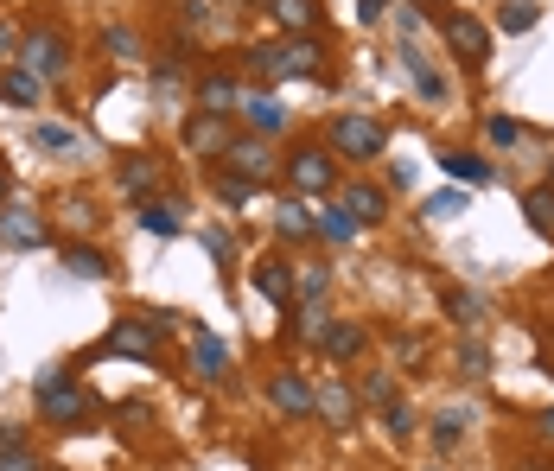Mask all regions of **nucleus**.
Instances as JSON below:
<instances>
[{"label":"nucleus","instance_id":"35","mask_svg":"<svg viewBox=\"0 0 554 471\" xmlns=\"http://www.w3.org/2000/svg\"><path fill=\"white\" fill-rule=\"evenodd\" d=\"M383 427L395 433V440H408V433H414V408H408V401H389V408H383Z\"/></svg>","mask_w":554,"mask_h":471},{"label":"nucleus","instance_id":"21","mask_svg":"<svg viewBox=\"0 0 554 471\" xmlns=\"http://www.w3.org/2000/svg\"><path fill=\"white\" fill-rule=\"evenodd\" d=\"M64 268H71L77 281H109V261H102L96 249H83V242H77V249H64Z\"/></svg>","mask_w":554,"mask_h":471},{"label":"nucleus","instance_id":"23","mask_svg":"<svg viewBox=\"0 0 554 471\" xmlns=\"http://www.w3.org/2000/svg\"><path fill=\"white\" fill-rule=\"evenodd\" d=\"M274 20H281L293 39H300V32L319 20V7H313V0H274Z\"/></svg>","mask_w":554,"mask_h":471},{"label":"nucleus","instance_id":"4","mask_svg":"<svg viewBox=\"0 0 554 471\" xmlns=\"http://www.w3.org/2000/svg\"><path fill=\"white\" fill-rule=\"evenodd\" d=\"M332 147L351 153V160H370V153H383V121L376 115H338L332 121Z\"/></svg>","mask_w":554,"mask_h":471},{"label":"nucleus","instance_id":"37","mask_svg":"<svg viewBox=\"0 0 554 471\" xmlns=\"http://www.w3.org/2000/svg\"><path fill=\"white\" fill-rule=\"evenodd\" d=\"M484 134H491V147H516V134H523V128H516L510 115H491V121H484Z\"/></svg>","mask_w":554,"mask_h":471},{"label":"nucleus","instance_id":"32","mask_svg":"<svg viewBox=\"0 0 554 471\" xmlns=\"http://www.w3.org/2000/svg\"><path fill=\"white\" fill-rule=\"evenodd\" d=\"M293 287H300V300H325V287H332V274H325V268H300V274H293Z\"/></svg>","mask_w":554,"mask_h":471},{"label":"nucleus","instance_id":"31","mask_svg":"<svg viewBox=\"0 0 554 471\" xmlns=\"http://www.w3.org/2000/svg\"><path fill=\"white\" fill-rule=\"evenodd\" d=\"M319 236H325V242H351V236H357V217H351V211H325V217H319Z\"/></svg>","mask_w":554,"mask_h":471},{"label":"nucleus","instance_id":"5","mask_svg":"<svg viewBox=\"0 0 554 471\" xmlns=\"http://www.w3.org/2000/svg\"><path fill=\"white\" fill-rule=\"evenodd\" d=\"M446 45H453L465 64H484L491 58V26L472 20V13H446Z\"/></svg>","mask_w":554,"mask_h":471},{"label":"nucleus","instance_id":"13","mask_svg":"<svg viewBox=\"0 0 554 471\" xmlns=\"http://www.w3.org/2000/svg\"><path fill=\"white\" fill-rule=\"evenodd\" d=\"M192 370H198V376H211V382L230 370V351H223L211 331H198V338H192Z\"/></svg>","mask_w":554,"mask_h":471},{"label":"nucleus","instance_id":"28","mask_svg":"<svg viewBox=\"0 0 554 471\" xmlns=\"http://www.w3.org/2000/svg\"><path fill=\"white\" fill-rule=\"evenodd\" d=\"M0 96L32 109V102H39V77H32V71H7V77H0Z\"/></svg>","mask_w":554,"mask_h":471},{"label":"nucleus","instance_id":"47","mask_svg":"<svg viewBox=\"0 0 554 471\" xmlns=\"http://www.w3.org/2000/svg\"><path fill=\"white\" fill-rule=\"evenodd\" d=\"M548 376H554V370H548Z\"/></svg>","mask_w":554,"mask_h":471},{"label":"nucleus","instance_id":"7","mask_svg":"<svg viewBox=\"0 0 554 471\" xmlns=\"http://www.w3.org/2000/svg\"><path fill=\"white\" fill-rule=\"evenodd\" d=\"M268 395H274V408H281L287 421H300V414H313V408H319V389H313L306 376H293V370H274Z\"/></svg>","mask_w":554,"mask_h":471},{"label":"nucleus","instance_id":"9","mask_svg":"<svg viewBox=\"0 0 554 471\" xmlns=\"http://www.w3.org/2000/svg\"><path fill=\"white\" fill-rule=\"evenodd\" d=\"M185 147L192 153H230V121L223 115H198V121H185Z\"/></svg>","mask_w":554,"mask_h":471},{"label":"nucleus","instance_id":"30","mask_svg":"<svg viewBox=\"0 0 554 471\" xmlns=\"http://www.w3.org/2000/svg\"><path fill=\"white\" fill-rule=\"evenodd\" d=\"M523 211H529V223H535L542 236H554V191H529Z\"/></svg>","mask_w":554,"mask_h":471},{"label":"nucleus","instance_id":"6","mask_svg":"<svg viewBox=\"0 0 554 471\" xmlns=\"http://www.w3.org/2000/svg\"><path fill=\"white\" fill-rule=\"evenodd\" d=\"M0 242H7V249H39L45 217L32 211V204H0Z\"/></svg>","mask_w":554,"mask_h":471},{"label":"nucleus","instance_id":"36","mask_svg":"<svg viewBox=\"0 0 554 471\" xmlns=\"http://www.w3.org/2000/svg\"><path fill=\"white\" fill-rule=\"evenodd\" d=\"M64 223H71V230H90V223H96V211H90V198H83V191L64 198Z\"/></svg>","mask_w":554,"mask_h":471},{"label":"nucleus","instance_id":"16","mask_svg":"<svg viewBox=\"0 0 554 471\" xmlns=\"http://www.w3.org/2000/svg\"><path fill=\"white\" fill-rule=\"evenodd\" d=\"M319 414H325L332 427H351V414H357L351 389H344V382H325V389H319Z\"/></svg>","mask_w":554,"mask_h":471},{"label":"nucleus","instance_id":"22","mask_svg":"<svg viewBox=\"0 0 554 471\" xmlns=\"http://www.w3.org/2000/svg\"><path fill=\"white\" fill-rule=\"evenodd\" d=\"M446 179H459V185H484V179H491V166H484L478 160V153H446Z\"/></svg>","mask_w":554,"mask_h":471},{"label":"nucleus","instance_id":"43","mask_svg":"<svg viewBox=\"0 0 554 471\" xmlns=\"http://www.w3.org/2000/svg\"><path fill=\"white\" fill-rule=\"evenodd\" d=\"M357 7H363L357 20H383V7H389V0H357Z\"/></svg>","mask_w":554,"mask_h":471},{"label":"nucleus","instance_id":"1","mask_svg":"<svg viewBox=\"0 0 554 471\" xmlns=\"http://www.w3.org/2000/svg\"><path fill=\"white\" fill-rule=\"evenodd\" d=\"M32 395H39V414H45V421H58V427H83L96 414V401L83 395L64 370H45L39 382H32Z\"/></svg>","mask_w":554,"mask_h":471},{"label":"nucleus","instance_id":"12","mask_svg":"<svg viewBox=\"0 0 554 471\" xmlns=\"http://www.w3.org/2000/svg\"><path fill=\"white\" fill-rule=\"evenodd\" d=\"M153 338H160V331H147L141 319H121L115 331H109V351H121V357H153Z\"/></svg>","mask_w":554,"mask_h":471},{"label":"nucleus","instance_id":"27","mask_svg":"<svg viewBox=\"0 0 554 471\" xmlns=\"http://www.w3.org/2000/svg\"><path fill=\"white\" fill-rule=\"evenodd\" d=\"M274 230H281V236H313V230H319V217L306 211V204H281V217H274Z\"/></svg>","mask_w":554,"mask_h":471},{"label":"nucleus","instance_id":"38","mask_svg":"<svg viewBox=\"0 0 554 471\" xmlns=\"http://www.w3.org/2000/svg\"><path fill=\"white\" fill-rule=\"evenodd\" d=\"M325 331H332V319H325L319 306H306V319H300V338H306V344H325Z\"/></svg>","mask_w":554,"mask_h":471},{"label":"nucleus","instance_id":"46","mask_svg":"<svg viewBox=\"0 0 554 471\" xmlns=\"http://www.w3.org/2000/svg\"><path fill=\"white\" fill-rule=\"evenodd\" d=\"M0 204H7V166H0Z\"/></svg>","mask_w":554,"mask_h":471},{"label":"nucleus","instance_id":"2","mask_svg":"<svg viewBox=\"0 0 554 471\" xmlns=\"http://www.w3.org/2000/svg\"><path fill=\"white\" fill-rule=\"evenodd\" d=\"M249 64L262 77H313L319 71V45L313 39H281V45H255Z\"/></svg>","mask_w":554,"mask_h":471},{"label":"nucleus","instance_id":"40","mask_svg":"<svg viewBox=\"0 0 554 471\" xmlns=\"http://www.w3.org/2000/svg\"><path fill=\"white\" fill-rule=\"evenodd\" d=\"M0 471H39V459L26 446H13V452H0Z\"/></svg>","mask_w":554,"mask_h":471},{"label":"nucleus","instance_id":"15","mask_svg":"<svg viewBox=\"0 0 554 471\" xmlns=\"http://www.w3.org/2000/svg\"><path fill=\"white\" fill-rule=\"evenodd\" d=\"M255 287H262L274 306H287L293 300V268L287 261H262V268H255Z\"/></svg>","mask_w":554,"mask_h":471},{"label":"nucleus","instance_id":"26","mask_svg":"<svg viewBox=\"0 0 554 471\" xmlns=\"http://www.w3.org/2000/svg\"><path fill=\"white\" fill-rule=\"evenodd\" d=\"M153 185H160V166L153 160H128L121 166V191H128V198H141V191H153Z\"/></svg>","mask_w":554,"mask_h":471},{"label":"nucleus","instance_id":"10","mask_svg":"<svg viewBox=\"0 0 554 471\" xmlns=\"http://www.w3.org/2000/svg\"><path fill=\"white\" fill-rule=\"evenodd\" d=\"M223 160H230V172H236V179H249V185H262L268 172H274V153H268L262 141H236Z\"/></svg>","mask_w":554,"mask_h":471},{"label":"nucleus","instance_id":"19","mask_svg":"<svg viewBox=\"0 0 554 471\" xmlns=\"http://www.w3.org/2000/svg\"><path fill=\"white\" fill-rule=\"evenodd\" d=\"M402 64L414 71V83H421V96H427V102H440V96H446V77H440V71H434V64H427V58H421L414 45L402 51Z\"/></svg>","mask_w":554,"mask_h":471},{"label":"nucleus","instance_id":"8","mask_svg":"<svg viewBox=\"0 0 554 471\" xmlns=\"http://www.w3.org/2000/svg\"><path fill=\"white\" fill-rule=\"evenodd\" d=\"M287 179L306 191V198H313V191H332V160H325V153H313V147H300L287 160Z\"/></svg>","mask_w":554,"mask_h":471},{"label":"nucleus","instance_id":"17","mask_svg":"<svg viewBox=\"0 0 554 471\" xmlns=\"http://www.w3.org/2000/svg\"><path fill=\"white\" fill-rule=\"evenodd\" d=\"M363 351V325H351V319H338L332 331H325V357H338V363H351Z\"/></svg>","mask_w":554,"mask_h":471},{"label":"nucleus","instance_id":"25","mask_svg":"<svg viewBox=\"0 0 554 471\" xmlns=\"http://www.w3.org/2000/svg\"><path fill=\"white\" fill-rule=\"evenodd\" d=\"M179 204H141V230H153V236H179Z\"/></svg>","mask_w":554,"mask_h":471},{"label":"nucleus","instance_id":"33","mask_svg":"<svg viewBox=\"0 0 554 471\" xmlns=\"http://www.w3.org/2000/svg\"><path fill=\"white\" fill-rule=\"evenodd\" d=\"M427 217H434V223L465 217V191H434V198H427Z\"/></svg>","mask_w":554,"mask_h":471},{"label":"nucleus","instance_id":"41","mask_svg":"<svg viewBox=\"0 0 554 471\" xmlns=\"http://www.w3.org/2000/svg\"><path fill=\"white\" fill-rule=\"evenodd\" d=\"M363 395H370V401H389V395H395V382H389V370H376L370 382H363Z\"/></svg>","mask_w":554,"mask_h":471},{"label":"nucleus","instance_id":"42","mask_svg":"<svg viewBox=\"0 0 554 471\" xmlns=\"http://www.w3.org/2000/svg\"><path fill=\"white\" fill-rule=\"evenodd\" d=\"M13 45H20V32H13L7 20H0V64H7V51H13Z\"/></svg>","mask_w":554,"mask_h":471},{"label":"nucleus","instance_id":"44","mask_svg":"<svg viewBox=\"0 0 554 471\" xmlns=\"http://www.w3.org/2000/svg\"><path fill=\"white\" fill-rule=\"evenodd\" d=\"M20 446V427H0V452H13Z\"/></svg>","mask_w":554,"mask_h":471},{"label":"nucleus","instance_id":"20","mask_svg":"<svg viewBox=\"0 0 554 471\" xmlns=\"http://www.w3.org/2000/svg\"><path fill=\"white\" fill-rule=\"evenodd\" d=\"M446 312H453L465 331H478V325H484V300H478V293H465V287H446Z\"/></svg>","mask_w":554,"mask_h":471},{"label":"nucleus","instance_id":"45","mask_svg":"<svg viewBox=\"0 0 554 471\" xmlns=\"http://www.w3.org/2000/svg\"><path fill=\"white\" fill-rule=\"evenodd\" d=\"M535 427H542V440H554V408L542 414V421H535Z\"/></svg>","mask_w":554,"mask_h":471},{"label":"nucleus","instance_id":"24","mask_svg":"<svg viewBox=\"0 0 554 471\" xmlns=\"http://www.w3.org/2000/svg\"><path fill=\"white\" fill-rule=\"evenodd\" d=\"M465 421H472L465 408H440V414H434V446H440V452L459 446V440H465Z\"/></svg>","mask_w":554,"mask_h":471},{"label":"nucleus","instance_id":"11","mask_svg":"<svg viewBox=\"0 0 554 471\" xmlns=\"http://www.w3.org/2000/svg\"><path fill=\"white\" fill-rule=\"evenodd\" d=\"M338 211H351V217H357V230H363V223H383L389 198H383L376 185H344V204H338Z\"/></svg>","mask_w":554,"mask_h":471},{"label":"nucleus","instance_id":"29","mask_svg":"<svg viewBox=\"0 0 554 471\" xmlns=\"http://www.w3.org/2000/svg\"><path fill=\"white\" fill-rule=\"evenodd\" d=\"M32 147H39V153H71V147H77V134H71V128H51V121H39V128H32Z\"/></svg>","mask_w":554,"mask_h":471},{"label":"nucleus","instance_id":"14","mask_svg":"<svg viewBox=\"0 0 554 471\" xmlns=\"http://www.w3.org/2000/svg\"><path fill=\"white\" fill-rule=\"evenodd\" d=\"M242 115L255 121V134H281L287 128V109L274 96H242Z\"/></svg>","mask_w":554,"mask_h":471},{"label":"nucleus","instance_id":"39","mask_svg":"<svg viewBox=\"0 0 554 471\" xmlns=\"http://www.w3.org/2000/svg\"><path fill=\"white\" fill-rule=\"evenodd\" d=\"M459 370H465V376H484V370H491V357H484V344H478V338L459 351Z\"/></svg>","mask_w":554,"mask_h":471},{"label":"nucleus","instance_id":"34","mask_svg":"<svg viewBox=\"0 0 554 471\" xmlns=\"http://www.w3.org/2000/svg\"><path fill=\"white\" fill-rule=\"evenodd\" d=\"M535 13H542L535 0H504V32H529V26H535Z\"/></svg>","mask_w":554,"mask_h":471},{"label":"nucleus","instance_id":"3","mask_svg":"<svg viewBox=\"0 0 554 471\" xmlns=\"http://www.w3.org/2000/svg\"><path fill=\"white\" fill-rule=\"evenodd\" d=\"M64 58H71V45H64V32L58 26H32L26 39H20V71H32V77H58L64 71Z\"/></svg>","mask_w":554,"mask_h":471},{"label":"nucleus","instance_id":"18","mask_svg":"<svg viewBox=\"0 0 554 471\" xmlns=\"http://www.w3.org/2000/svg\"><path fill=\"white\" fill-rule=\"evenodd\" d=\"M198 102H204V115H223V109H236V102H242V90H236L230 77H204L198 83Z\"/></svg>","mask_w":554,"mask_h":471}]
</instances>
